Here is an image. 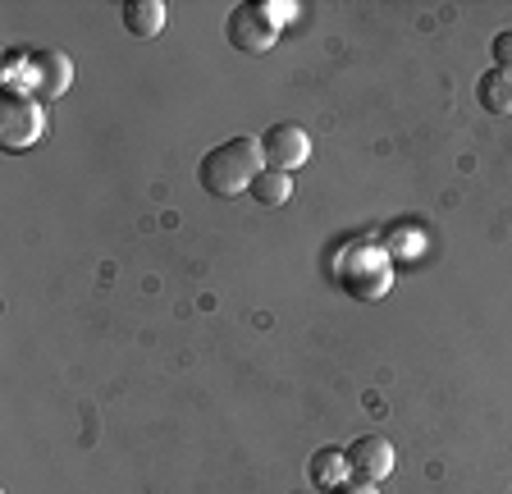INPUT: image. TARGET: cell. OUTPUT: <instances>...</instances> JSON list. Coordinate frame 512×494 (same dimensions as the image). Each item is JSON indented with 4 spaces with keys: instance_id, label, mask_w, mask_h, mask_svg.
Listing matches in <instances>:
<instances>
[{
    "instance_id": "6da1fadb",
    "label": "cell",
    "mask_w": 512,
    "mask_h": 494,
    "mask_svg": "<svg viewBox=\"0 0 512 494\" xmlns=\"http://www.w3.org/2000/svg\"><path fill=\"white\" fill-rule=\"evenodd\" d=\"M330 275L348 298L380 302L384 293L394 289V257H389V247L375 243V238H348L330 257Z\"/></svg>"
},
{
    "instance_id": "7a4b0ae2",
    "label": "cell",
    "mask_w": 512,
    "mask_h": 494,
    "mask_svg": "<svg viewBox=\"0 0 512 494\" xmlns=\"http://www.w3.org/2000/svg\"><path fill=\"white\" fill-rule=\"evenodd\" d=\"M261 161H266V156H261V138H229V142H220V147H211L202 156L197 179H202V188L211 197L234 202V197L252 193L256 174L266 170Z\"/></svg>"
},
{
    "instance_id": "3957f363",
    "label": "cell",
    "mask_w": 512,
    "mask_h": 494,
    "mask_svg": "<svg viewBox=\"0 0 512 494\" xmlns=\"http://www.w3.org/2000/svg\"><path fill=\"white\" fill-rule=\"evenodd\" d=\"M0 83H5V92H28L37 101H60L74 87V60L64 51H55V46L10 51V60L0 69Z\"/></svg>"
},
{
    "instance_id": "277c9868",
    "label": "cell",
    "mask_w": 512,
    "mask_h": 494,
    "mask_svg": "<svg viewBox=\"0 0 512 494\" xmlns=\"http://www.w3.org/2000/svg\"><path fill=\"white\" fill-rule=\"evenodd\" d=\"M46 138V101L28 92H0V142L5 151H28Z\"/></svg>"
},
{
    "instance_id": "5b68a950",
    "label": "cell",
    "mask_w": 512,
    "mask_h": 494,
    "mask_svg": "<svg viewBox=\"0 0 512 494\" xmlns=\"http://www.w3.org/2000/svg\"><path fill=\"white\" fill-rule=\"evenodd\" d=\"M275 37H279V23L266 14L261 0H243L224 19V42L234 46L238 55H266L275 46Z\"/></svg>"
},
{
    "instance_id": "8992f818",
    "label": "cell",
    "mask_w": 512,
    "mask_h": 494,
    "mask_svg": "<svg viewBox=\"0 0 512 494\" xmlns=\"http://www.w3.org/2000/svg\"><path fill=\"white\" fill-rule=\"evenodd\" d=\"M261 156H266V170H279V174L302 170L311 161L307 129H298V124H270L261 133Z\"/></svg>"
},
{
    "instance_id": "52a82bcc",
    "label": "cell",
    "mask_w": 512,
    "mask_h": 494,
    "mask_svg": "<svg viewBox=\"0 0 512 494\" xmlns=\"http://www.w3.org/2000/svg\"><path fill=\"white\" fill-rule=\"evenodd\" d=\"M343 453H348V472L357 476V481L380 485L384 476L394 472V444L384 440V435H357Z\"/></svg>"
},
{
    "instance_id": "ba28073f",
    "label": "cell",
    "mask_w": 512,
    "mask_h": 494,
    "mask_svg": "<svg viewBox=\"0 0 512 494\" xmlns=\"http://www.w3.org/2000/svg\"><path fill=\"white\" fill-rule=\"evenodd\" d=\"M307 476H311V485L316 490H339L343 481H352V472H348V453L343 449H334V444H325V449H316L311 453V462H307Z\"/></svg>"
},
{
    "instance_id": "9c48e42d",
    "label": "cell",
    "mask_w": 512,
    "mask_h": 494,
    "mask_svg": "<svg viewBox=\"0 0 512 494\" xmlns=\"http://www.w3.org/2000/svg\"><path fill=\"white\" fill-rule=\"evenodd\" d=\"M476 97L490 115H512V69H485L476 78Z\"/></svg>"
},
{
    "instance_id": "30bf717a",
    "label": "cell",
    "mask_w": 512,
    "mask_h": 494,
    "mask_svg": "<svg viewBox=\"0 0 512 494\" xmlns=\"http://www.w3.org/2000/svg\"><path fill=\"white\" fill-rule=\"evenodd\" d=\"M119 14H124V28L133 37H156L165 28V5L160 0H124Z\"/></svg>"
},
{
    "instance_id": "8fae6325",
    "label": "cell",
    "mask_w": 512,
    "mask_h": 494,
    "mask_svg": "<svg viewBox=\"0 0 512 494\" xmlns=\"http://www.w3.org/2000/svg\"><path fill=\"white\" fill-rule=\"evenodd\" d=\"M252 197L261 206H284L293 197V174H279V170H261L252 183Z\"/></svg>"
},
{
    "instance_id": "7c38bea8",
    "label": "cell",
    "mask_w": 512,
    "mask_h": 494,
    "mask_svg": "<svg viewBox=\"0 0 512 494\" xmlns=\"http://www.w3.org/2000/svg\"><path fill=\"white\" fill-rule=\"evenodd\" d=\"M490 55H494V65H499V69H512V28H503V33H494Z\"/></svg>"
},
{
    "instance_id": "4fadbf2b",
    "label": "cell",
    "mask_w": 512,
    "mask_h": 494,
    "mask_svg": "<svg viewBox=\"0 0 512 494\" xmlns=\"http://www.w3.org/2000/svg\"><path fill=\"white\" fill-rule=\"evenodd\" d=\"M261 5H266V14L279 23V28L298 19V5H293V0H261Z\"/></svg>"
},
{
    "instance_id": "5bb4252c",
    "label": "cell",
    "mask_w": 512,
    "mask_h": 494,
    "mask_svg": "<svg viewBox=\"0 0 512 494\" xmlns=\"http://www.w3.org/2000/svg\"><path fill=\"white\" fill-rule=\"evenodd\" d=\"M330 494H380V490H375L371 481H357V476H352V481H343L339 490H330Z\"/></svg>"
},
{
    "instance_id": "9a60e30c",
    "label": "cell",
    "mask_w": 512,
    "mask_h": 494,
    "mask_svg": "<svg viewBox=\"0 0 512 494\" xmlns=\"http://www.w3.org/2000/svg\"><path fill=\"white\" fill-rule=\"evenodd\" d=\"M508 494H512V490H508Z\"/></svg>"
}]
</instances>
